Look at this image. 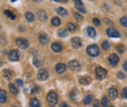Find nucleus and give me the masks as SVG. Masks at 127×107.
Returning <instances> with one entry per match:
<instances>
[{"label": "nucleus", "mask_w": 127, "mask_h": 107, "mask_svg": "<svg viewBox=\"0 0 127 107\" xmlns=\"http://www.w3.org/2000/svg\"><path fill=\"white\" fill-rule=\"evenodd\" d=\"M47 102L51 107H54L58 103V95L55 92H50L47 94Z\"/></svg>", "instance_id": "nucleus-1"}, {"label": "nucleus", "mask_w": 127, "mask_h": 107, "mask_svg": "<svg viewBox=\"0 0 127 107\" xmlns=\"http://www.w3.org/2000/svg\"><path fill=\"white\" fill-rule=\"evenodd\" d=\"M86 52H87V54H88L90 57H93V58L99 56V54H100L99 48H98L97 45H89V46L87 47Z\"/></svg>", "instance_id": "nucleus-2"}, {"label": "nucleus", "mask_w": 127, "mask_h": 107, "mask_svg": "<svg viewBox=\"0 0 127 107\" xmlns=\"http://www.w3.org/2000/svg\"><path fill=\"white\" fill-rule=\"evenodd\" d=\"M106 76H107V71L105 68H103V67H97L96 68V77L99 80L105 79Z\"/></svg>", "instance_id": "nucleus-3"}, {"label": "nucleus", "mask_w": 127, "mask_h": 107, "mask_svg": "<svg viewBox=\"0 0 127 107\" xmlns=\"http://www.w3.org/2000/svg\"><path fill=\"white\" fill-rule=\"evenodd\" d=\"M8 59H9V61H19V59H20V52H19L18 50H12V51L9 53Z\"/></svg>", "instance_id": "nucleus-4"}, {"label": "nucleus", "mask_w": 127, "mask_h": 107, "mask_svg": "<svg viewBox=\"0 0 127 107\" xmlns=\"http://www.w3.org/2000/svg\"><path fill=\"white\" fill-rule=\"evenodd\" d=\"M16 44L20 47V48H22V49H27V48L29 47V42H28V40L25 39V38H17Z\"/></svg>", "instance_id": "nucleus-5"}, {"label": "nucleus", "mask_w": 127, "mask_h": 107, "mask_svg": "<svg viewBox=\"0 0 127 107\" xmlns=\"http://www.w3.org/2000/svg\"><path fill=\"white\" fill-rule=\"evenodd\" d=\"M106 32H107V35L109 37H112V38H118V37H120V33L118 32V30H116L114 28H108Z\"/></svg>", "instance_id": "nucleus-6"}, {"label": "nucleus", "mask_w": 127, "mask_h": 107, "mask_svg": "<svg viewBox=\"0 0 127 107\" xmlns=\"http://www.w3.org/2000/svg\"><path fill=\"white\" fill-rule=\"evenodd\" d=\"M48 76H49V74H48L47 70H45V69H40V70L38 71L37 78H38L40 81H45V80H47Z\"/></svg>", "instance_id": "nucleus-7"}, {"label": "nucleus", "mask_w": 127, "mask_h": 107, "mask_svg": "<svg viewBox=\"0 0 127 107\" xmlns=\"http://www.w3.org/2000/svg\"><path fill=\"white\" fill-rule=\"evenodd\" d=\"M109 62H110V64H111V66H115V65H117V63L119 62V58H118V56L115 55V54L111 55L110 58H109Z\"/></svg>", "instance_id": "nucleus-8"}, {"label": "nucleus", "mask_w": 127, "mask_h": 107, "mask_svg": "<svg viewBox=\"0 0 127 107\" xmlns=\"http://www.w3.org/2000/svg\"><path fill=\"white\" fill-rule=\"evenodd\" d=\"M69 68L73 71H79L80 64L77 61H69Z\"/></svg>", "instance_id": "nucleus-9"}, {"label": "nucleus", "mask_w": 127, "mask_h": 107, "mask_svg": "<svg viewBox=\"0 0 127 107\" xmlns=\"http://www.w3.org/2000/svg\"><path fill=\"white\" fill-rule=\"evenodd\" d=\"M73 2H74V5H75V8L79 12H81V13H86V10L84 9V6H83L81 0H73Z\"/></svg>", "instance_id": "nucleus-10"}, {"label": "nucleus", "mask_w": 127, "mask_h": 107, "mask_svg": "<svg viewBox=\"0 0 127 107\" xmlns=\"http://www.w3.org/2000/svg\"><path fill=\"white\" fill-rule=\"evenodd\" d=\"M70 42H71V45H72V47L74 49H79L80 47H81V45H82L81 40H80L78 37H73Z\"/></svg>", "instance_id": "nucleus-11"}, {"label": "nucleus", "mask_w": 127, "mask_h": 107, "mask_svg": "<svg viewBox=\"0 0 127 107\" xmlns=\"http://www.w3.org/2000/svg\"><path fill=\"white\" fill-rule=\"evenodd\" d=\"M51 48H52V50H53L55 53H60V52L63 50V46H62L60 43H58V42H54V43L51 45Z\"/></svg>", "instance_id": "nucleus-12"}, {"label": "nucleus", "mask_w": 127, "mask_h": 107, "mask_svg": "<svg viewBox=\"0 0 127 107\" xmlns=\"http://www.w3.org/2000/svg\"><path fill=\"white\" fill-rule=\"evenodd\" d=\"M108 94H109V96H110V98L111 99H115L116 97H117V91H116V89H114V88H110L109 89V91H108Z\"/></svg>", "instance_id": "nucleus-13"}, {"label": "nucleus", "mask_w": 127, "mask_h": 107, "mask_svg": "<svg viewBox=\"0 0 127 107\" xmlns=\"http://www.w3.org/2000/svg\"><path fill=\"white\" fill-rule=\"evenodd\" d=\"M37 17H38L39 21H45L47 20V15L44 10H39L37 12Z\"/></svg>", "instance_id": "nucleus-14"}, {"label": "nucleus", "mask_w": 127, "mask_h": 107, "mask_svg": "<svg viewBox=\"0 0 127 107\" xmlns=\"http://www.w3.org/2000/svg\"><path fill=\"white\" fill-rule=\"evenodd\" d=\"M65 68H66V66H65L64 63H58V64L56 65V71H57V73H59V74L64 73V72L65 71Z\"/></svg>", "instance_id": "nucleus-15"}, {"label": "nucleus", "mask_w": 127, "mask_h": 107, "mask_svg": "<svg viewBox=\"0 0 127 107\" xmlns=\"http://www.w3.org/2000/svg\"><path fill=\"white\" fill-rule=\"evenodd\" d=\"M48 41H49V38H48V36L45 33H41V34L39 35V42H40L42 45H46L48 43Z\"/></svg>", "instance_id": "nucleus-16"}, {"label": "nucleus", "mask_w": 127, "mask_h": 107, "mask_svg": "<svg viewBox=\"0 0 127 107\" xmlns=\"http://www.w3.org/2000/svg\"><path fill=\"white\" fill-rule=\"evenodd\" d=\"M79 83L82 85H89L91 83V78L88 76H83L80 77L79 79Z\"/></svg>", "instance_id": "nucleus-17"}, {"label": "nucleus", "mask_w": 127, "mask_h": 107, "mask_svg": "<svg viewBox=\"0 0 127 107\" xmlns=\"http://www.w3.org/2000/svg\"><path fill=\"white\" fill-rule=\"evenodd\" d=\"M30 107H40L39 100L37 98H32L30 101Z\"/></svg>", "instance_id": "nucleus-18"}, {"label": "nucleus", "mask_w": 127, "mask_h": 107, "mask_svg": "<svg viewBox=\"0 0 127 107\" xmlns=\"http://www.w3.org/2000/svg\"><path fill=\"white\" fill-rule=\"evenodd\" d=\"M6 99H7L6 92L3 91V90H0V103H4V102H6Z\"/></svg>", "instance_id": "nucleus-19"}, {"label": "nucleus", "mask_w": 127, "mask_h": 107, "mask_svg": "<svg viewBox=\"0 0 127 107\" xmlns=\"http://www.w3.org/2000/svg\"><path fill=\"white\" fill-rule=\"evenodd\" d=\"M92 100H93V96H92L91 94H87V95L84 97L83 102H84L85 105H89V104L92 102Z\"/></svg>", "instance_id": "nucleus-20"}, {"label": "nucleus", "mask_w": 127, "mask_h": 107, "mask_svg": "<svg viewBox=\"0 0 127 107\" xmlns=\"http://www.w3.org/2000/svg\"><path fill=\"white\" fill-rule=\"evenodd\" d=\"M57 13L61 16V17H66V16H67V12H66V10H65L64 8H63V7L58 8V9H57Z\"/></svg>", "instance_id": "nucleus-21"}, {"label": "nucleus", "mask_w": 127, "mask_h": 107, "mask_svg": "<svg viewBox=\"0 0 127 107\" xmlns=\"http://www.w3.org/2000/svg\"><path fill=\"white\" fill-rule=\"evenodd\" d=\"M87 32H88V35H89L91 38H94L96 36V30L94 29V27H92V26H89V27L87 28Z\"/></svg>", "instance_id": "nucleus-22"}, {"label": "nucleus", "mask_w": 127, "mask_h": 107, "mask_svg": "<svg viewBox=\"0 0 127 107\" xmlns=\"http://www.w3.org/2000/svg\"><path fill=\"white\" fill-rule=\"evenodd\" d=\"M3 76L5 77V79H7V80H11V79H12L11 71L8 70V69H4V70H3Z\"/></svg>", "instance_id": "nucleus-23"}, {"label": "nucleus", "mask_w": 127, "mask_h": 107, "mask_svg": "<svg viewBox=\"0 0 127 107\" xmlns=\"http://www.w3.org/2000/svg\"><path fill=\"white\" fill-rule=\"evenodd\" d=\"M51 22H52V24H53L54 26H58V25H60V24H61V21H60V19H59V18H57V17L53 18V19H52V21H51Z\"/></svg>", "instance_id": "nucleus-24"}, {"label": "nucleus", "mask_w": 127, "mask_h": 107, "mask_svg": "<svg viewBox=\"0 0 127 107\" xmlns=\"http://www.w3.org/2000/svg\"><path fill=\"white\" fill-rule=\"evenodd\" d=\"M9 90H10V92L12 94H17L18 93V89H17V87L15 85H13V84H10L9 85Z\"/></svg>", "instance_id": "nucleus-25"}, {"label": "nucleus", "mask_w": 127, "mask_h": 107, "mask_svg": "<svg viewBox=\"0 0 127 107\" xmlns=\"http://www.w3.org/2000/svg\"><path fill=\"white\" fill-rule=\"evenodd\" d=\"M58 35L60 36V37H66L67 36V30L66 29H64V28H61L60 30L58 31Z\"/></svg>", "instance_id": "nucleus-26"}, {"label": "nucleus", "mask_w": 127, "mask_h": 107, "mask_svg": "<svg viewBox=\"0 0 127 107\" xmlns=\"http://www.w3.org/2000/svg\"><path fill=\"white\" fill-rule=\"evenodd\" d=\"M26 19H27L28 21L32 22V21L34 20V16H33V14L31 13V12H27V13H26Z\"/></svg>", "instance_id": "nucleus-27"}, {"label": "nucleus", "mask_w": 127, "mask_h": 107, "mask_svg": "<svg viewBox=\"0 0 127 107\" xmlns=\"http://www.w3.org/2000/svg\"><path fill=\"white\" fill-rule=\"evenodd\" d=\"M67 29H68V31H70V32H74L75 29H76V26L72 22H68L67 23Z\"/></svg>", "instance_id": "nucleus-28"}, {"label": "nucleus", "mask_w": 127, "mask_h": 107, "mask_svg": "<svg viewBox=\"0 0 127 107\" xmlns=\"http://www.w3.org/2000/svg\"><path fill=\"white\" fill-rule=\"evenodd\" d=\"M4 14H5V15L7 16L8 18H10L11 20H15V19H16V16L14 15V14H13L12 12H10V11H8V10H6V11L4 12Z\"/></svg>", "instance_id": "nucleus-29"}, {"label": "nucleus", "mask_w": 127, "mask_h": 107, "mask_svg": "<svg viewBox=\"0 0 127 107\" xmlns=\"http://www.w3.org/2000/svg\"><path fill=\"white\" fill-rule=\"evenodd\" d=\"M101 104L103 107H107L109 105V99L107 97H103L102 100H101Z\"/></svg>", "instance_id": "nucleus-30"}, {"label": "nucleus", "mask_w": 127, "mask_h": 107, "mask_svg": "<svg viewBox=\"0 0 127 107\" xmlns=\"http://www.w3.org/2000/svg\"><path fill=\"white\" fill-rule=\"evenodd\" d=\"M120 23L121 25H123L124 27H127V17H122L120 19Z\"/></svg>", "instance_id": "nucleus-31"}, {"label": "nucleus", "mask_w": 127, "mask_h": 107, "mask_svg": "<svg viewBox=\"0 0 127 107\" xmlns=\"http://www.w3.org/2000/svg\"><path fill=\"white\" fill-rule=\"evenodd\" d=\"M102 48H103L104 50H109V49H110V43H109L108 41H104V42L102 43Z\"/></svg>", "instance_id": "nucleus-32"}, {"label": "nucleus", "mask_w": 127, "mask_h": 107, "mask_svg": "<svg viewBox=\"0 0 127 107\" xmlns=\"http://www.w3.org/2000/svg\"><path fill=\"white\" fill-rule=\"evenodd\" d=\"M115 49H116V51H117L119 54H122V53L124 52V46H123V45H117Z\"/></svg>", "instance_id": "nucleus-33"}, {"label": "nucleus", "mask_w": 127, "mask_h": 107, "mask_svg": "<svg viewBox=\"0 0 127 107\" xmlns=\"http://www.w3.org/2000/svg\"><path fill=\"white\" fill-rule=\"evenodd\" d=\"M121 96L123 98H127V88H123L121 90Z\"/></svg>", "instance_id": "nucleus-34"}, {"label": "nucleus", "mask_w": 127, "mask_h": 107, "mask_svg": "<svg viewBox=\"0 0 127 107\" xmlns=\"http://www.w3.org/2000/svg\"><path fill=\"white\" fill-rule=\"evenodd\" d=\"M125 74L124 73H122L121 71H119L118 73H117V78L118 79H120V80H123V79H125Z\"/></svg>", "instance_id": "nucleus-35"}, {"label": "nucleus", "mask_w": 127, "mask_h": 107, "mask_svg": "<svg viewBox=\"0 0 127 107\" xmlns=\"http://www.w3.org/2000/svg\"><path fill=\"white\" fill-rule=\"evenodd\" d=\"M74 19H75L77 21H81L83 20V18H82L81 15H79L78 13H75V14H74Z\"/></svg>", "instance_id": "nucleus-36"}, {"label": "nucleus", "mask_w": 127, "mask_h": 107, "mask_svg": "<svg viewBox=\"0 0 127 107\" xmlns=\"http://www.w3.org/2000/svg\"><path fill=\"white\" fill-rule=\"evenodd\" d=\"M93 23L95 24L96 26H99L100 24H101V21H100V20L99 19H93Z\"/></svg>", "instance_id": "nucleus-37"}, {"label": "nucleus", "mask_w": 127, "mask_h": 107, "mask_svg": "<svg viewBox=\"0 0 127 107\" xmlns=\"http://www.w3.org/2000/svg\"><path fill=\"white\" fill-rule=\"evenodd\" d=\"M16 83L19 87H22V86H23V81H22V80H20V79H18V80H17Z\"/></svg>", "instance_id": "nucleus-38"}, {"label": "nucleus", "mask_w": 127, "mask_h": 107, "mask_svg": "<svg viewBox=\"0 0 127 107\" xmlns=\"http://www.w3.org/2000/svg\"><path fill=\"white\" fill-rule=\"evenodd\" d=\"M33 63H34L35 66H39L40 65V61H38V60H33Z\"/></svg>", "instance_id": "nucleus-39"}, {"label": "nucleus", "mask_w": 127, "mask_h": 107, "mask_svg": "<svg viewBox=\"0 0 127 107\" xmlns=\"http://www.w3.org/2000/svg\"><path fill=\"white\" fill-rule=\"evenodd\" d=\"M122 68H123V70H124V71H127V61H125V62L123 63Z\"/></svg>", "instance_id": "nucleus-40"}, {"label": "nucleus", "mask_w": 127, "mask_h": 107, "mask_svg": "<svg viewBox=\"0 0 127 107\" xmlns=\"http://www.w3.org/2000/svg\"><path fill=\"white\" fill-rule=\"evenodd\" d=\"M104 21H105V22H106V23H109L110 25H111V24H112V22H111L110 20H108V19H105Z\"/></svg>", "instance_id": "nucleus-41"}, {"label": "nucleus", "mask_w": 127, "mask_h": 107, "mask_svg": "<svg viewBox=\"0 0 127 107\" xmlns=\"http://www.w3.org/2000/svg\"><path fill=\"white\" fill-rule=\"evenodd\" d=\"M59 107H68V105L65 103V102H62L61 104H60V106Z\"/></svg>", "instance_id": "nucleus-42"}, {"label": "nucleus", "mask_w": 127, "mask_h": 107, "mask_svg": "<svg viewBox=\"0 0 127 107\" xmlns=\"http://www.w3.org/2000/svg\"><path fill=\"white\" fill-rule=\"evenodd\" d=\"M54 1L60 2V3H66V2H67V0H54Z\"/></svg>", "instance_id": "nucleus-43"}, {"label": "nucleus", "mask_w": 127, "mask_h": 107, "mask_svg": "<svg viewBox=\"0 0 127 107\" xmlns=\"http://www.w3.org/2000/svg\"><path fill=\"white\" fill-rule=\"evenodd\" d=\"M93 107H100V105H99V101H95V103H94Z\"/></svg>", "instance_id": "nucleus-44"}, {"label": "nucleus", "mask_w": 127, "mask_h": 107, "mask_svg": "<svg viewBox=\"0 0 127 107\" xmlns=\"http://www.w3.org/2000/svg\"><path fill=\"white\" fill-rule=\"evenodd\" d=\"M36 91H37V87H35V89H33V90H32V93H34Z\"/></svg>", "instance_id": "nucleus-45"}, {"label": "nucleus", "mask_w": 127, "mask_h": 107, "mask_svg": "<svg viewBox=\"0 0 127 107\" xmlns=\"http://www.w3.org/2000/svg\"><path fill=\"white\" fill-rule=\"evenodd\" d=\"M33 1H35V2H40V1H42V0H33Z\"/></svg>", "instance_id": "nucleus-46"}, {"label": "nucleus", "mask_w": 127, "mask_h": 107, "mask_svg": "<svg viewBox=\"0 0 127 107\" xmlns=\"http://www.w3.org/2000/svg\"><path fill=\"white\" fill-rule=\"evenodd\" d=\"M11 1H12V2H15V1H16V0H11Z\"/></svg>", "instance_id": "nucleus-47"}, {"label": "nucleus", "mask_w": 127, "mask_h": 107, "mask_svg": "<svg viewBox=\"0 0 127 107\" xmlns=\"http://www.w3.org/2000/svg\"><path fill=\"white\" fill-rule=\"evenodd\" d=\"M89 1H93V0H89Z\"/></svg>", "instance_id": "nucleus-48"}, {"label": "nucleus", "mask_w": 127, "mask_h": 107, "mask_svg": "<svg viewBox=\"0 0 127 107\" xmlns=\"http://www.w3.org/2000/svg\"><path fill=\"white\" fill-rule=\"evenodd\" d=\"M110 107H113V106H110Z\"/></svg>", "instance_id": "nucleus-49"}, {"label": "nucleus", "mask_w": 127, "mask_h": 107, "mask_svg": "<svg viewBox=\"0 0 127 107\" xmlns=\"http://www.w3.org/2000/svg\"><path fill=\"white\" fill-rule=\"evenodd\" d=\"M126 1H127V0H126Z\"/></svg>", "instance_id": "nucleus-50"}]
</instances>
